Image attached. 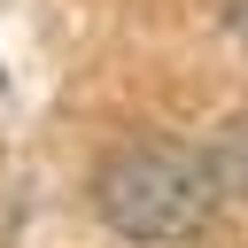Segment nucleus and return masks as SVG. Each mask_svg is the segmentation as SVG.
Wrapping results in <instances>:
<instances>
[{
	"label": "nucleus",
	"mask_w": 248,
	"mask_h": 248,
	"mask_svg": "<svg viewBox=\"0 0 248 248\" xmlns=\"http://www.w3.org/2000/svg\"><path fill=\"white\" fill-rule=\"evenodd\" d=\"M209 163H217V186H232V194H248V116H240V124L225 132V147H217Z\"/></svg>",
	"instance_id": "2"
},
{
	"label": "nucleus",
	"mask_w": 248,
	"mask_h": 248,
	"mask_svg": "<svg viewBox=\"0 0 248 248\" xmlns=\"http://www.w3.org/2000/svg\"><path fill=\"white\" fill-rule=\"evenodd\" d=\"M225 16H232V31L248 39V0H225Z\"/></svg>",
	"instance_id": "3"
},
{
	"label": "nucleus",
	"mask_w": 248,
	"mask_h": 248,
	"mask_svg": "<svg viewBox=\"0 0 248 248\" xmlns=\"http://www.w3.org/2000/svg\"><path fill=\"white\" fill-rule=\"evenodd\" d=\"M217 163L178 140H132L93 170V209L124 240H194L217 209Z\"/></svg>",
	"instance_id": "1"
}]
</instances>
